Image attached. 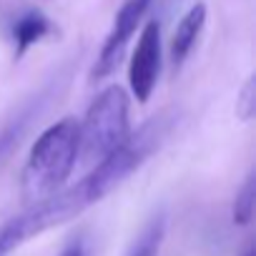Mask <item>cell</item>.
Wrapping results in <instances>:
<instances>
[{"label":"cell","mask_w":256,"mask_h":256,"mask_svg":"<svg viewBox=\"0 0 256 256\" xmlns=\"http://www.w3.org/2000/svg\"><path fill=\"white\" fill-rule=\"evenodd\" d=\"M58 256H88V251H86V246H83L80 241H73V244H68Z\"/></svg>","instance_id":"obj_12"},{"label":"cell","mask_w":256,"mask_h":256,"mask_svg":"<svg viewBox=\"0 0 256 256\" xmlns=\"http://www.w3.org/2000/svg\"><path fill=\"white\" fill-rule=\"evenodd\" d=\"M164 236H166V216L164 211H158L144 224L138 236L128 246L126 256H158L164 246Z\"/></svg>","instance_id":"obj_9"},{"label":"cell","mask_w":256,"mask_h":256,"mask_svg":"<svg viewBox=\"0 0 256 256\" xmlns=\"http://www.w3.org/2000/svg\"><path fill=\"white\" fill-rule=\"evenodd\" d=\"M204 23H206V6L198 3L194 8H188L184 13V18L178 20L176 30H174V38H171V60L174 66H184V60L191 56L201 30H204Z\"/></svg>","instance_id":"obj_7"},{"label":"cell","mask_w":256,"mask_h":256,"mask_svg":"<svg viewBox=\"0 0 256 256\" xmlns=\"http://www.w3.org/2000/svg\"><path fill=\"white\" fill-rule=\"evenodd\" d=\"M174 118L176 116H171L166 110L148 118L136 134H131L128 144L118 154H113L110 158L93 166L78 184L58 191L56 196H50L46 201L30 204L20 214L3 221L0 224V256H8L10 251H16L26 241L36 238L38 234H43L53 226H60V224L80 216L86 208L96 206L98 201H103L128 176L136 174L148 161V156L154 151H158V146L166 141V136L171 131Z\"/></svg>","instance_id":"obj_1"},{"label":"cell","mask_w":256,"mask_h":256,"mask_svg":"<svg viewBox=\"0 0 256 256\" xmlns=\"http://www.w3.org/2000/svg\"><path fill=\"white\" fill-rule=\"evenodd\" d=\"M76 161H78V120L73 116H66L46 128L28 154L20 178V194L26 204L30 206L63 191L66 181L76 168Z\"/></svg>","instance_id":"obj_2"},{"label":"cell","mask_w":256,"mask_h":256,"mask_svg":"<svg viewBox=\"0 0 256 256\" xmlns=\"http://www.w3.org/2000/svg\"><path fill=\"white\" fill-rule=\"evenodd\" d=\"M50 96H53V83H48L46 88H40L38 93H33L28 100H23L20 108L3 126H0V161H3L20 144V138L26 136V131L30 128V123L43 113V108L50 100Z\"/></svg>","instance_id":"obj_6"},{"label":"cell","mask_w":256,"mask_h":256,"mask_svg":"<svg viewBox=\"0 0 256 256\" xmlns=\"http://www.w3.org/2000/svg\"><path fill=\"white\" fill-rule=\"evenodd\" d=\"M254 110H256L254 78H248V80H246V86H244V90H241V98L236 100V113H238V118H241V120H248V118L254 116Z\"/></svg>","instance_id":"obj_11"},{"label":"cell","mask_w":256,"mask_h":256,"mask_svg":"<svg viewBox=\"0 0 256 256\" xmlns=\"http://www.w3.org/2000/svg\"><path fill=\"white\" fill-rule=\"evenodd\" d=\"M161 73V26L158 20H148L136 43L131 68H128V86L138 103H146L156 88Z\"/></svg>","instance_id":"obj_5"},{"label":"cell","mask_w":256,"mask_h":256,"mask_svg":"<svg viewBox=\"0 0 256 256\" xmlns=\"http://www.w3.org/2000/svg\"><path fill=\"white\" fill-rule=\"evenodd\" d=\"M50 30H53V23H50L40 10H28V13H23V16L16 20V26H13L16 58L26 56L28 48H33L36 43H40Z\"/></svg>","instance_id":"obj_8"},{"label":"cell","mask_w":256,"mask_h":256,"mask_svg":"<svg viewBox=\"0 0 256 256\" xmlns=\"http://www.w3.org/2000/svg\"><path fill=\"white\" fill-rule=\"evenodd\" d=\"M151 6V0H126V3L120 6V10L116 13V20L100 46V53L93 63V70H90V80H103L108 78L123 60V53L128 48V43H131L136 28L141 26L146 10Z\"/></svg>","instance_id":"obj_4"},{"label":"cell","mask_w":256,"mask_h":256,"mask_svg":"<svg viewBox=\"0 0 256 256\" xmlns=\"http://www.w3.org/2000/svg\"><path fill=\"white\" fill-rule=\"evenodd\" d=\"M128 106L131 100L120 86H108L93 98L83 120H78V158L98 166L128 144L131 138Z\"/></svg>","instance_id":"obj_3"},{"label":"cell","mask_w":256,"mask_h":256,"mask_svg":"<svg viewBox=\"0 0 256 256\" xmlns=\"http://www.w3.org/2000/svg\"><path fill=\"white\" fill-rule=\"evenodd\" d=\"M244 256H256V251H254V248H251V246H248V248H246V251H244Z\"/></svg>","instance_id":"obj_13"},{"label":"cell","mask_w":256,"mask_h":256,"mask_svg":"<svg viewBox=\"0 0 256 256\" xmlns=\"http://www.w3.org/2000/svg\"><path fill=\"white\" fill-rule=\"evenodd\" d=\"M254 208H256V176L248 174V178L244 181V186L234 201V224H238V226L248 224L254 218Z\"/></svg>","instance_id":"obj_10"}]
</instances>
